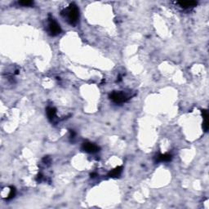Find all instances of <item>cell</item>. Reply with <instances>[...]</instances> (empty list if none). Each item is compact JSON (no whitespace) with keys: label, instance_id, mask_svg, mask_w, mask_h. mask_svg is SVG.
Here are the masks:
<instances>
[{"label":"cell","instance_id":"cell-1","mask_svg":"<svg viewBox=\"0 0 209 209\" xmlns=\"http://www.w3.org/2000/svg\"><path fill=\"white\" fill-rule=\"evenodd\" d=\"M64 15L67 17L68 22L70 23L72 26H75L78 22V20L79 17V11L78 7L74 3H71L67 9H65L64 12Z\"/></svg>","mask_w":209,"mask_h":209},{"label":"cell","instance_id":"cell-2","mask_svg":"<svg viewBox=\"0 0 209 209\" xmlns=\"http://www.w3.org/2000/svg\"><path fill=\"white\" fill-rule=\"evenodd\" d=\"M48 32L50 35L56 36L60 34L61 32V29L60 25L58 24L53 18L50 17L48 22Z\"/></svg>","mask_w":209,"mask_h":209},{"label":"cell","instance_id":"cell-3","mask_svg":"<svg viewBox=\"0 0 209 209\" xmlns=\"http://www.w3.org/2000/svg\"><path fill=\"white\" fill-rule=\"evenodd\" d=\"M109 98L116 104H122L128 100V97L123 92H114L109 95Z\"/></svg>","mask_w":209,"mask_h":209},{"label":"cell","instance_id":"cell-4","mask_svg":"<svg viewBox=\"0 0 209 209\" xmlns=\"http://www.w3.org/2000/svg\"><path fill=\"white\" fill-rule=\"evenodd\" d=\"M82 150L84 151L89 153V154H94V153H97L99 151L100 148L97 146V145H95L94 143L92 142H84L82 146Z\"/></svg>","mask_w":209,"mask_h":209},{"label":"cell","instance_id":"cell-5","mask_svg":"<svg viewBox=\"0 0 209 209\" xmlns=\"http://www.w3.org/2000/svg\"><path fill=\"white\" fill-rule=\"evenodd\" d=\"M202 114H203V118L204 119V122L203 123V128L205 132H208V110L203 109L202 110Z\"/></svg>","mask_w":209,"mask_h":209},{"label":"cell","instance_id":"cell-6","mask_svg":"<svg viewBox=\"0 0 209 209\" xmlns=\"http://www.w3.org/2000/svg\"><path fill=\"white\" fill-rule=\"evenodd\" d=\"M47 114L48 119L51 121H54V119L56 118V109H55L54 107H48L47 109Z\"/></svg>","mask_w":209,"mask_h":209},{"label":"cell","instance_id":"cell-7","mask_svg":"<svg viewBox=\"0 0 209 209\" xmlns=\"http://www.w3.org/2000/svg\"><path fill=\"white\" fill-rule=\"evenodd\" d=\"M172 155L170 154H164V155H158L156 158V162H168L172 160Z\"/></svg>","mask_w":209,"mask_h":209},{"label":"cell","instance_id":"cell-8","mask_svg":"<svg viewBox=\"0 0 209 209\" xmlns=\"http://www.w3.org/2000/svg\"><path fill=\"white\" fill-rule=\"evenodd\" d=\"M178 4H179L181 7L189 8V7H192L196 6L197 2H195V1H183V2H179Z\"/></svg>","mask_w":209,"mask_h":209},{"label":"cell","instance_id":"cell-9","mask_svg":"<svg viewBox=\"0 0 209 209\" xmlns=\"http://www.w3.org/2000/svg\"><path fill=\"white\" fill-rule=\"evenodd\" d=\"M122 171V167H117L116 168H114V170L110 171L109 173H108V177H119V175L121 174Z\"/></svg>","mask_w":209,"mask_h":209},{"label":"cell","instance_id":"cell-10","mask_svg":"<svg viewBox=\"0 0 209 209\" xmlns=\"http://www.w3.org/2000/svg\"><path fill=\"white\" fill-rule=\"evenodd\" d=\"M15 194H16V190H15V188H14V187H11V190H10L9 194H8L7 197V200L12 199V198H14Z\"/></svg>","mask_w":209,"mask_h":209},{"label":"cell","instance_id":"cell-11","mask_svg":"<svg viewBox=\"0 0 209 209\" xmlns=\"http://www.w3.org/2000/svg\"><path fill=\"white\" fill-rule=\"evenodd\" d=\"M19 4L20 5H21V6H24V7H29V6H31V5H33V4H34V3H33L32 1L24 0V1H20Z\"/></svg>","mask_w":209,"mask_h":209},{"label":"cell","instance_id":"cell-12","mask_svg":"<svg viewBox=\"0 0 209 209\" xmlns=\"http://www.w3.org/2000/svg\"><path fill=\"white\" fill-rule=\"evenodd\" d=\"M74 136H75V132H74L73 130H70V137L74 138Z\"/></svg>","mask_w":209,"mask_h":209}]
</instances>
